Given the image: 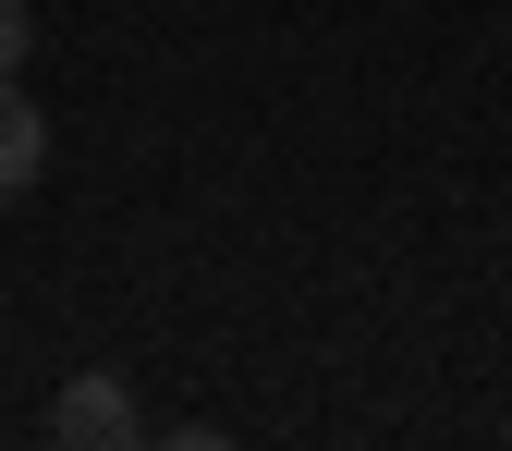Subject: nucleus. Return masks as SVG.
<instances>
[{"label": "nucleus", "instance_id": "obj_1", "mask_svg": "<svg viewBox=\"0 0 512 451\" xmlns=\"http://www.w3.org/2000/svg\"><path fill=\"white\" fill-rule=\"evenodd\" d=\"M49 439H61V451H135V439H147V415H135V391H122V378H61Z\"/></svg>", "mask_w": 512, "mask_h": 451}, {"label": "nucleus", "instance_id": "obj_2", "mask_svg": "<svg viewBox=\"0 0 512 451\" xmlns=\"http://www.w3.org/2000/svg\"><path fill=\"white\" fill-rule=\"evenodd\" d=\"M37 171H49V122H37L25 74H0V196H25Z\"/></svg>", "mask_w": 512, "mask_h": 451}, {"label": "nucleus", "instance_id": "obj_3", "mask_svg": "<svg viewBox=\"0 0 512 451\" xmlns=\"http://www.w3.org/2000/svg\"><path fill=\"white\" fill-rule=\"evenodd\" d=\"M25 49H37V0H0V74H25Z\"/></svg>", "mask_w": 512, "mask_h": 451}]
</instances>
